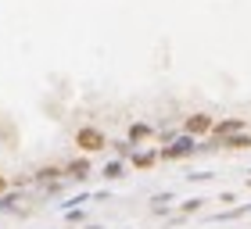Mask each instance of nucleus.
Instances as JSON below:
<instances>
[{
	"instance_id": "20e7f679",
	"label": "nucleus",
	"mask_w": 251,
	"mask_h": 229,
	"mask_svg": "<svg viewBox=\"0 0 251 229\" xmlns=\"http://www.w3.org/2000/svg\"><path fill=\"white\" fill-rule=\"evenodd\" d=\"M61 176H65V165H43V168H36V179L40 183H54Z\"/></svg>"
},
{
	"instance_id": "9d476101",
	"label": "nucleus",
	"mask_w": 251,
	"mask_h": 229,
	"mask_svg": "<svg viewBox=\"0 0 251 229\" xmlns=\"http://www.w3.org/2000/svg\"><path fill=\"white\" fill-rule=\"evenodd\" d=\"M7 190H11V179L4 176V172H0V197H4V193H7Z\"/></svg>"
},
{
	"instance_id": "f257e3e1",
	"label": "nucleus",
	"mask_w": 251,
	"mask_h": 229,
	"mask_svg": "<svg viewBox=\"0 0 251 229\" xmlns=\"http://www.w3.org/2000/svg\"><path fill=\"white\" fill-rule=\"evenodd\" d=\"M75 147L83 154H97V151L108 147V133L97 129V125H79V129H75Z\"/></svg>"
},
{
	"instance_id": "7ed1b4c3",
	"label": "nucleus",
	"mask_w": 251,
	"mask_h": 229,
	"mask_svg": "<svg viewBox=\"0 0 251 229\" xmlns=\"http://www.w3.org/2000/svg\"><path fill=\"white\" fill-rule=\"evenodd\" d=\"M65 176L86 179V176H90V161H86V158H75V161H68V165H65Z\"/></svg>"
},
{
	"instance_id": "39448f33",
	"label": "nucleus",
	"mask_w": 251,
	"mask_h": 229,
	"mask_svg": "<svg viewBox=\"0 0 251 229\" xmlns=\"http://www.w3.org/2000/svg\"><path fill=\"white\" fill-rule=\"evenodd\" d=\"M183 154H190V140H179L176 147H165L162 151V158H183Z\"/></svg>"
},
{
	"instance_id": "0eeeda50",
	"label": "nucleus",
	"mask_w": 251,
	"mask_h": 229,
	"mask_svg": "<svg viewBox=\"0 0 251 229\" xmlns=\"http://www.w3.org/2000/svg\"><path fill=\"white\" fill-rule=\"evenodd\" d=\"M237 129H244V122H219V125H212V133H219V136H226V133H237Z\"/></svg>"
},
{
	"instance_id": "f03ea898",
	"label": "nucleus",
	"mask_w": 251,
	"mask_h": 229,
	"mask_svg": "<svg viewBox=\"0 0 251 229\" xmlns=\"http://www.w3.org/2000/svg\"><path fill=\"white\" fill-rule=\"evenodd\" d=\"M212 125H215V118H212V114L198 111V114H190V118H187V125H183V129H187V136H208V133H212Z\"/></svg>"
},
{
	"instance_id": "423d86ee",
	"label": "nucleus",
	"mask_w": 251,
	"mask_h": 229,
	"mask_svg": "<svg viewBox=\"0 0 251 229\" xmlns=\"http://www.w3.org/2000/svg\"><path fill=\"white\" fill-rule=\"evenodd\" d=\"M151 136V125H144V122H136V125H129V140L133 143H140V140H147Z\"/></svg>"
},
{
	"instance_id": "1a4fd4ad",
	"label": "nucleus",
	"mask_w": 251,
	"mask_h": 229,
	"mask_svg": "<svg viewBox=\"0 0 251 229\" xmlns=\"http://www.w3.org/2000/svg\"><path fill=\"white\" fill-rule=\"evenodd\" d=\"M226 147H233V151H241V147H251V140H244V136H237V140H230Z\"/></svg>"
},
{
	"instance_id": "6e6552de",
	"label": "nucleus",
	"mask_w": 251,
	"mask_h": 229,
	"mask_svg": "<svg viewBox=\"0 0 251 229\" xmlns=\"http://www.w3.org/2000/svg\"><path fill=\"white\" fill-rule=\"evenodd\" d=\"M154 161H158V154H136V158H133V165H136V168H151Z\"/></svg>"
}]
</instances>
